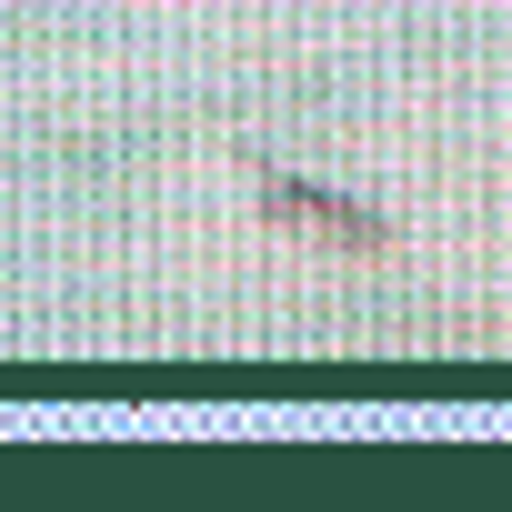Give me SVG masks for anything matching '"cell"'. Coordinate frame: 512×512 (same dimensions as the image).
<instances>
[{
  "label": "cell",
  "mask_w": 512,
  "mask_h": 512,
  "mask_svg": "<svg viewBox=\"0 0 512 512\" xmlns=\"http://www.w3.org/2000/svg\"><path fill=\"white\" fill-rule=\"evenodd\" d=\"M262 211L282 221V231H302V241H332V251H392V221L382 211H362V201H342V191H322V181H262Z\"/></svg>",
  "instance_id": "cell-1"
}]
</instances>
